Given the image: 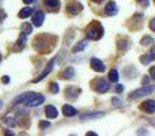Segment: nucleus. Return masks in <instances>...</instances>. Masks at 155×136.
<instances>
[{"label": "nucleus", "mask_w": 155, "mask_h": 136, "mask_svg": "<svg viewBox=\"0 0 155 136\" xmlns=\"http://www.w3.org/2000/svg\"><path fill=\"white\" fill-rule=\"evenodd\" d=\"M86 33H87V38H90V40H99L104 35V29H102L101 25L95 22V23L90 25L87 27Z\"/></svg>", "instance_id": "nucleus-1"}, {"label": "nucleus", "mask_w": 155, "mask_h": 136, "mask_svg": "<svg viewBox=\"0 0 155 136\" xmlns=\"http://www.w3.org/2000/svg\"><path fill=\"white\" fill-rule=\"evenodd\" d=\"M154 90H155V86H146V87H142V88H139V90L129 94V99H136V98H140V97L150 95Z\"/></svg>", "instance_id": "nucleus-2"}, {"label": "nucleus", "mask_w": 155, "mask_h": 136, "mask_svg": "<svg viewBox=\"0 0 155 136\" xmlns=\"http://www.w3.org/2000/svg\"><path fill=\"white\" fill-rule=\"evenodd\" d=\"M93 86L95 88V91H98V93H106V91H109V87H110L109 83L104 79H97L93 83Z\"/></svg>", "instance_id": "nucleus-3"}, {"label": "nucleus", "mask_w": 155, "mask_h": 136, "mask_svg": "<svg viewBox=\"0 0 155 136\" xmlns=\"http://www.w3.org/2000/svg\"><path fill=\"white\" fill-rule=\"evenodd\" d=\"M54 61H56V59H52V60H51V61H49V63H48V65H46V67H45V69H44V71H42V72H41V74H40V76H38V78H35V79H34V80H33V83H37V82H41V80H42V79H44V78H46V75H48V74H49V72H51V71H52V69H53Z\"/></svg>", "instance_id": "nucleus-4"}, {"label": "nucleus", "mask_w": 155, "mask_h": 136, "mask_svg": "<svg viewBox=\"0 0 155 136\" xmlns=\"http://www.w3.org/2000/svg\"><path fill=\"white\" fill-rule=\"evenodd\" d=\"M140 109L143 110V112L146 113H154L155 112V102L153 99H147V101H144L142 105H140Z\"/></svg>", "instance_id": "nucleus-5"}, {"label": "nucleus", "mask_w": 155, "mask_h": 136, "mask_svg": "<svg viewBox=\"0 0 155 136\" xmlns=\"http://www.w3.org/2000/svg\"><path fill=\"white\" fill-rule=\"evenodd\" d=\"M90 64H91V68H93L94 71H97V72H104L105 71L104 63H102L99 59H95V57H93V59L90 60Z\"/></svg>", "instance_id": "nucleus-6"}, {"label": "nucleus", "mask_w": 155, "mask_h": 136, "mask_svg": "<svg viewBox=\"0 0 155 136\" xmlns=\"http://www.w3.org/2000/svg\"><path fill=\"white\" fill-rule=\"evenodd\" d=\"M44 19H45V14H44L42 11H37V12L34 14V16H33V25L40 27L41 25L44 23Z\"/></svg>", "instance_id": "nucleus-7"}, {"label": "nucleus", "mask_w": 155, "mask_h": 136, "mask_svg": "<svg viewBox=\"0 0 155 136\" xmlns=\"http://www.w3.org/2000/svg\"><path fill=\"white\" fill-rule=\"evenodd\" d=\"M34 95H35V93H25V94H21V95L16 98L15 104H25V105H26L27 102H29Z\"/></svg>", "instance_id": "nucleus-8"}, {"label": "nucleus", "mask_w": 155, "mask_h": 136, "mask_svg": "<svg viewBox=\"0 0 155 136\" xmlns=\"http://www.w3.org/2000/svg\"><path fill=\"white\" fill-rule=\"evenodd\" d=\"M44 95H41V94H35L34 97H33L31 99H30L29 102H27V106H38V105H41L44 102Z\"/></svg>", "instance_id": "nucleus-9"}, {"label": "nucleus", "mask_w": 155, "mask_h": 136, "mask_svg": "<svg viewBox=\"0 0 155 136\" xmlns=\"http://www.w3.org/2000/svg\"><path fill=\"white\" fill-rule=\"evenodd\" d=\"M45 114L48 118H56L57 114H59V112H57V109L54 106H52V105H49V106L45 108Z\"/></svg>", "instance_id": "nucleus-10"}, {"label": "nucleus", "mask_w": 155, "mask_h": 136, "mask_svg": "<svg viewBox=\"0 0 155 136\" xmlns=\"http://www.w3.org/2000/svg\"><path fill=\"white\" fill-rule=\"evenodd\" d=\"M105 12L107 14V15H116L117 14V5H116L114 2H109L106 4V7H105Z\"/></svg>", "instance_id": "nucleus-11"}, {"label": "nucleus", "mask_w": 155, "mask_h": 136, "mask_svg": "<svg viewBox=\"0 0 155 136\" xmlns=\"http://www.w3.org/2000/svg\"><path fill=\"white\" fill-rule=\"evenodd\" d=\"M63 113H64V116H67V117H72V116L76 114V109L74 106H71V105H64V106H63Z\"/></svg>", "instance_id": "nucleus-12"}, {"label": "nucleus", "mask_w": 155, "mask_h": 136, "mask_svg": "<svg viewBox=\"0 0 155 136\" xmlns=\"http://www.w3.org/2000/svg\"><path fill=\"white\" fill-rule=\"evenodd\" d=\"M80 10H82V5H80L79 3H72V4H68L67 5V11L70 14H74V15H76Z\"/></svg>", "instance_id": "nucleus-13"}, {"label": "nucleus", "mask_w": 155, "mask_h": 136, "mask_svg": "<svg viewBox=\"0 0 155 136\" xmlns=\"http://www.w3.org/2000/svg\"><path fill=\"white\" fill-rule=\"evenodd\" d=\"M25 42H26V34H25V33H22L21 37H19V40H18V42H16V46L14 48V51H15V52H21L22 48L25 46Z\"/></svg>", "instance_id": "nucleus-14"}, {"label": "nucleus", "mask_w": 155, "mask_h": 136, "mask_svg": "<svg viewBox=\"0 0 155 136\" xmlns=\"http://www.w3.org/2000/svg\"><path fill=\"white\" fill-rule=\"evenodd\" d=\"M33 14V10L31 8H29V7H26V8H22L21 11H19V14H18V16L21 19H25V18H29L30 15Z\"/></svg>", "instance_id": "nucleus-15"}, {"label": "nucleus", "mask_w": 155, "mask_h": 136, "mask_svg": "<svg viewBox=\"0 0 155 136\" xmlns=\"http://www.w3.org/2000/svg\"><path fill=\"white\" fill-rule=\"evenodd\" d=\"M74 75H75V69L72 67L65 68L64 72H63V78H64V79H71V78H74Z\"/></svg>", "instance_id": "nucleus-16"}, {"label": "nucleus", "mask_w": 155, "mask_h": 136, "mask_svg": "<svg viewBox=\"0 0 155 136\" xmlns=\"http://www.w3.org/2000/svg\"><path fill=\"white\" fill-rule=\"evenodd\" d=\"M3 123H4L5 125H8V127H15V124H16V123H15V118H14L11 114H7V116H5V117L3 118Z\"/></svg>", "instance_id": "nucleus-17"}, {"label": "nucleus", "mask_w": 155, "mask_h": 136, "mask_svg": "<svg viewBox=\"0 0 155 136\" xmlns=\"http://www.w3.org/2000/svg\"><path fill=\"white\" fill-rule=\"evenodd\" d=\"M79 93H80V90H79V88H76V90L74 91V88H72V87H70L67 91H65V94H67V97H70L71 99H75Z\"/></svg>", "instance_id": "nucleus-18"}, {"label": "nucleus", "mask_w": 155, "mask_h": 136, "mask_svg": "<svg viewBox=\"0 0 155 136\" xmlns=\"http://www.w3.org/2000/svg\"><path fill=\"white\" fill-rule=\"evenodd\" d=\"M86 45H87V42H86V41H80L79 44H78V45H75L74 46V49H72V52H79V51H83V49L86 48Z\"/></svg>", "instance_id": "nucleus-19"}, {"label": "nucleus", "mask_w": 155, "mask_h": 136, "mask_svg": "<svg viewBox=\"0 0 155 136\" xmlns=\"http://www.w3.org/2000/svg\"><path fill=\"white\" fill-rule=\"evenodd\" d=\"M109 79L112 80V82H117V80H118V72H117V69H110Z\"/></svg>", "instance_id": "nucleus-20"}, {"label": "nucleus", "mask_w": 155, "mask_h": 136, "mask_svg": "<svg viewBox=\"0 0 155 136\" xmlns=\"http://www.w3.org/2000/svg\"><path fill=\"white\" fill-rule=\"evenodd\" d=\"M45 4L51 8H57L60 5V2L59 0H45Z\"/></svg>", "instance_id": "nucleus-21"}, {"label": "nucleus", "mask_w": 155, "mask_h": 136, "mask_svg": "<svg viewBox=\"0 0 155 136\" xmlns=\"http://www.w3.org/2000/svg\"><path fill=\"white\" fill-rule=\"evenodd\" d=\"M117 46H118V49H121V51H125V49L128 48V41L120 40L118 41V44H117Z\"/></svg>", "instance_id": "nucleus-22"}, {"label": "nucleus", "mask_w": 155, "mask_h": 136, "mask_svg": "<svg viewBox=\"0 0 155 136\" xmlns=\"http://www.w3.org/2000/svg\"><path fill=\"white\" fill-rule=\"evenodd\" d=\"M104 116V113H93V114H84L82 116V118L84 120V118H97V117H102Z\"/></svg>", "instance_id": "nucleus-23"}, {"label": "nucleus", "mask_w": 155, "mask_h": 136, "mask_svg": "<svg viewBox=\"0 0 155 136\" xmlns=\"http://www.w3.org/2000/svg\"><path fill=\"white\" fill-rule=\"evenodd\" d=\"M22 33H25V34H30V33H31V26H30L29 23H26V25H23V26H22Z\"/></svg>", "instance_id": "nucleus-24"}, {"label": "nucleus", "mask_w": 155, "mask_h": 136, "mask_svg": "<svg viewBox=\"0 0 155 136\" xmlns=\"http://www.w3.org/2000/svg\"><path fill=\"white\" fill-rule=\"evenodd\" d=\"M51 91L53 94L59 93V85H57V83H51Z\"/></svg>", "instance_id": "nucleus-25"}, {"label": "nucleus", "mask_w": 155, "mask_h": 136, "mask_svg": "<svg viewBox=\"0 0 155 136\" xmlns=\"http://www.w3.org/2000/svg\"><path fill=\"white\" fill-rule=\"evenodd\" d=\"M151 42H153V38H151V37H144V38L142 40V45H144V46L150 45Z\"/></svg>", "instance_id": "nucleus-26"}, {"label": "nucleus", "mask_w": 155, "mask_h": 136, "mask_svg": "<svg viewBox=\"0 0 155 136\" xmlns=\"http://www.w3.org/2000/svg\"><path fill=\"white\" fill-rule=\"evenodd\" d=\"M49 125H51V123H49V121H41V123H40V128H41V129L48 128Z\"/></svg>", "instance_id": "nucleus-27"}, {"label": "nucleus", "mask_w": 155, "mask_h": 136, "mask_svg": "<svg viewBox=\"0 0 155 136\" xmlns=\"http://www.w3.org/2000/svg\"><path fill=\"white\" fill-rule=\"evenodd\" d=\"M112 104L114 105V106H121V105H123V102H121L118 98H113L112 99Z\"/></svg>", "instance_id": "nucleus-28"}, {"label": "nucleus", "mask_w": 155, "mask_h": 136, "mask_svg": "<svg viewBox=\"0 0 155 136\" xmlns=\"http://www.w3.org/2000/svg\"><path fill=\"white\" fill-rule=\"evenodd\" d=\"M124 91V86L123 85H117L116 86V93H123Z\"/></svg>", "instance_id": "nucleus-29"}, {"label": "nucleus", "mask_w": 155, "mask_h": 136, "mask_svg": "<svg viewBox=\"0 0 155 136\" xmlns=\"http://www.w3.org/2000/svg\"><path fill=\"white\" fill-rule=\"evenodd\" d=\"M150 29L153 30V32H155V18L153 21H150Z\"/></svg>", "instance_id": "nucleus-30"}, {"label": "nucleus", "mask_w": 155, "mask_h": 136, "mask_svg": "<svg viewBox=\"0 0 155 136\" xmlns=\"http://www.w3.org/2000/svg\"><path fill=\"white\" fill-rule=\"evenodd\" d=\"M148 55H150V56H151V59L155 60V46H153V49H151V52H150V53H148Z\"/></svg>", "instance_id": "nucleus-31"}, {"label": "nucleus", "mask_w": 155, "mask_h": 136, "mask_svg": "<svg viewBox=\"0 0 155 136\" xmlns=\"http://www.w3.org/2000/svg\"><path fill=\"white\" fill-rule=\"evenodd\" d=\"M2 82L7 85V83H10V78H8V76H3V78H2Z\"/></svg>", "instance_id": "nucleus-32"}, {"label": "nucleus", "mask_w": 155, "mask_h": 136, "mask_svg": "<svg viewBox=\"0 0 155 136\" xmlns=\"http://www.w3.org/2000/svg\"><path fill=\"white\" fill-rule=\"evenodd\" d=\"M150 74H151V76H153L154 79H155V67H153V68L150 69Z\"/></svg>", "instance_id": "nucleus-33"}, {"label": "nucleus", "mask_w": 155, "mask_h": 136, "mask_svg": "<svg viewBox=\"0 0 155 136\" xmlns=\"http://www.w3.org/2000/svg\"><path fill=\"white\" fill-rule=\"evenodd\" d=\"M4 16H5V14H4V12H3V11H2V10H0V22H2V21H3V18H4Z\"/></svg>", "instance_id": "nucleus-34"}, {"label": "nucleus", "mask_w": 155, "mask_h": 136, "mask_svg": "<svg viewBox=\"0 0 155 136\" xmlns=\"http://www.w3.org/2000/svg\"><path fill=\"white\" fill-rule=\"evenodd\" d=\"M87 136H97V134H94V132H88Z\"/></svg>", "instance_id": "nucleus-35"}, {"label": "nucleus", "mask_w": 155, "mask_h": 136, "mask_svg": "<svg viewBox=\"0 0 155 136\" xmlns=\"http://www.w3.org/2000/svg\"><path fill=\"white\" fill-rule=\"evenodd\" d=\"M23 2H25V3H27V4H29V3H31L33 0H23Z\"/></svg>", "instance_id": "nucleus-36"}, {"label": "nucleus", "mask_w": 155, "mask_h": 136, "mask_svg": "<svg viewBox=\"0 0 155 136\" xmlns=\"http://www.w3.org/2000/svg\"><path fill=\"white\" fill-rule=\"evenodd\" d=\"M2 106H3V102H2V101H0V109H2Z\"/></svg>", "instance_id": "nucleus-37"}, {"label": "nucleus", "mask_w": 155, "mask_h": 136, "mask_svg": "<svg viewBox=\"0 0 155 136\" xmlns=\"http://www.w3.org/2000/svg\"><path fill=\"white\" fill-rule=\"evenodd\" d=\"M93 2H97V3H99V2H102V0H93Z\"/></svg>", "instance_id": "nucleus-38"}, {"label": "nucleus", "mask_w": 155, "mask_h": 136, "mask_svg": "<svg viewBox=\"0 0 155 136\" xmlns=\"http://www.w3.org/2000/svg\"><path fill=\"white\" fill-rule=\"evenodd\" d=\"M0 59H2V57H0Z\"/></svg>", "instance_id": "nucleus-39"}]
</instances>
